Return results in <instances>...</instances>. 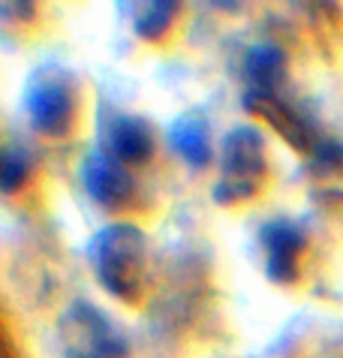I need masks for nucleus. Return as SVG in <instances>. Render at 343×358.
<instances>
[{"instance_id": "obj_3", "label": "nucleus", "mask_w": 343, "mask_h": 358, "mask_svg": "<svg viewBox=\"0 0 343 358\" xmlns=\"http://www.w3.org/2000/svg\"><path fill=\"white\" fill-rule=\"evenodd\" d=\"M78 108L76 76L60 64H43L27 76L24 85V112L34 130L60 138L73 130Z\"/></svg>"}, {"instance_id": "obj_1", "label": "nucleus", "mask_w": 343, "mask_h": 358, "mask_svg": "<svg viewBox=\"0 0 343 358\" xmlns=\"http://www.w3.org/2000/svg\"><path fill=\"white\" fill-rule=\"evenodd\" d=\"M88 259L94 268L99 286L127 304H139L145 295V265H148V241L142 229L133 223L103 226L90 238Z\"/></svg>"}, {"instance_id": "obj_7", "label": "nucleus", "mask_w": 343, "mask_h": 358, "mask_svg": "<svg viewBox=\"0 0 343 358\" xmlns=\"http://www.w3.org/2000/svg\"><path fill=\"white\" fill-rule=\"evenodd\" d=\"M244 106L253 115H259L274 133H280V138H284L286 145L295 148L298 154H314L316 151L319 142L314 138L310 124L292 106H286L277 94H253V91H247L244 94Z\"/></svg>"}, {"instance_id": "obj_12", "label": "nucleus", "mask_w": 343, "mask_h": 358, "mask_svg": "<svg viewBox=\"0 0 343 358\" xmlns=\"http://www.w3.org/2000/svg\"><path fill=\"white\" fill-rule=\"evenodd\" d=\"M30 163L34 160H30V154L24 151V148H15V145L6 148V154H4V181H0V187H4L6 196H13L18 187L27 181Z\"/></svg>"}, {"instance_id": "obj_2", "label": "nucleus", "mask_w": 343, "mask_h": 358, "mask_svg": "<svg viewBox=\"0 0 343 358\" xmlns=\"http://www.w3.org/2000/svg\"><path fill=\"white\" fill-rule=\"evenodd\" d=\"M268 175V160H265V136H262L253 124L235 127L226 133L223 148H220V181L214 184L217 205H238L250 202L259 196L262 184Z\"/></svg>"}, {"instance_id": "obj_10", "label": "nucleus", "mask_w": 343, "mask_h": 358, "mask_svg": "<svg viewBox=\"0 0 343 358\" xmlns=\"http://www.w3.org/2000/svg\"><path fill=\"white\" fill-rule=\"evenodd\" d=\"M244 69L253 94H277L286 78V55L274 43H259L247 52Z\"/></svg>"}, {"instance_id": "obj_11", "label": "nucleus", "mask_w": 343, "mask_h": 358, "mask_svg": "<svg viewBox=\"0 0 343 358\" xmlns=\"http://www.w3.org/2000/svg\"><path fill=\"white\" fill-rule=\"evenodd\" d=\"M175 15H178V3H169V0H157V3L139 6L136 22H133L136 34L142 39H148V43H157V39H163L169 34Z\"/></svg>"}, {"instance_id": "obj_9", "label": "nucleus", "mask_w": 343, "mask_h": 358, "mask_svg": "<svg viewBox=\"0 0 343 358\" xmlns=\"http://www.w3.org/2000/svg\"><path fill=\"white\" fill-rule=\"evenodd\" d=\"M169 145L190 169H205L214 160V145H211V127L202 112L178 115L169 127Z\"/></svg>"}, {"instance_id": "obj_4", "label": "nucleus", "mask_w": 343, "mask_h": 358, "mask_svg": "<svg viewBox=\"0 0 343 358\" xmlns=\"http://www.w3.org/2000/svg\"><path fill=\"white\" fill-rule=\"evenodd\" d=\"M64 358H127V334L90 301H73L57 322Z\"/></svg>"}, {"instance_id": "obj_5", "label": "nucleus", "mask_w": 343, "mask_h": 358, "mask_svg": "<svg viewBox=\"0 0 343 358\" xmlns=\"http://www.w3.org/2000/svg\"><path fill=\"white\" fill-rule=\"evenodd\" d=\"M82 184H85V193L94 199L97 205L108 208V211L130 205L133 202V196H136L133 175H130L127 166L120 160H115L106 148H94V151L85 157Z\"/></svg>"}, {"instance_id": "obj_14", "label": "nucleus", "mask_w": 343, "mask_h": 358, "mask_svg": "<svg viewBox=\"0 0 343 358\" xmlns=\"http://www.w3.org/2000/svg\"><path fill=\"white\" fill-rule=\"evenodd\" d=\"M4 358H15V346H13V337H9V331L4 334Z\"/></svg>"}, {"instance_id": "obj_6", "label": "nucleus", "mask_w": 343, "mask_h": 358, "mask_svg": "<svg viewBox=\"0 0 343 358\" xmlns=\"http://www.w3.org/2000/svg\"><path fill=\"white\" fill-rule=\"evenodd\" d=\"M259 241L265 247V274L271 283H295L298 280V262L301 253L307 247L304 232L286 220V217H277L262 226Z\"/></svg>"}, {"instance_id": "obj_8", "label": "nucleus", "mask_w": 343, "mask_h": 358, "mask_svg": "<svg viewBox=\"0 0 343 358\" xmlns=\"http://www.w3.org/2000/svg\"><path fill=\"white\" fill-rule=\"evenodd\" d=\"M106 151L124 166H139L154 157V133L139 115H115L106 127Z\"/></svg>"}, {"instance_id": "obj_13", "label": "nucleus", "mask_w": 343, "mask_h": 358, "mask_svg": "<svg viewBox=\"0 0 343 358\" xmlns=\"http://www.w3.org/2000/svg\"><path fill=\"white\" fill-rule=\"evenodd\" d=\"M314 163L322 169H331V172H343V145L331 142V138L319 142L314 151Z\"/></svg>"}]
</instances>
